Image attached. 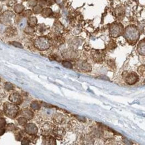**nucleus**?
<instances>
[{
  "mask_svg": "<svg viewBox=\"0 0 145 145\" xmlns=\"http://www.w3.org/2000/svg\"><path fill=\"white\" fill-rule=\"evenodd\" d=\"M15 129H16V127H15V126L14 124H8V131H13Z\"/></svg>",
  "mask_w": 145,
  "mask_h": 145,
  "instance_id": "28",
  "label": "nucleus"
},
{
  "mask_svg": "<svg viewBox=\"0 0 145 145\" xmlns=\"http://www.w3.org/2000/svg\"><path fill=\"white\" fill-rule=\"evenodd\" d=\"M26 21H25L24 19V20L22 21L21 23H20V27H24V26L26 25Z\"/></svg>",
  "mask_w": 145,
  "mask_h": 145,
  "instance_id": "33",
  "label": "nucleus"
},
{
  "mask_svg": "<svg viewBox=\"0 0 145 145\" xmlns=\"http://www.w3.org/2000/svg\"><path fill=\"white\" fill-rule=\"evenodd\" d=\"M144 82H145V80H144Z\"/></svg>",
  "mask_w": 145,
  "mask_h": 145,
  "instance_id": "36",
  "label": "nucleus"
},
{
  "mask_svg": "<svg viewBox=\"0 0 145 145\" xmlns=\"http://www.w3.org/2000/svg\"><path fill=\"white\" fill-rule=\"evenodd\" d=\"M5 88H6V89L8 90H12L13 88H14V86H13L11 83L8 82L6 84Z\"/></svg>",
  "mask_w": 145,
  "mask_h": 145,
  "instance_id": "25",
  "label": "nucleus"
},
{
  "mask_svg": "<svg viewBox=\"0 0 145 145\" xmlns=\"http://www.w3.org/2000/svg\"><path fill=\"white\" fill-rule=\"evenodd\" d=\"M6 125V120L4 119H1L0 120V127H4Z\"/></svg>",
  "mask_w": 145,
  "mask_h": 145,
  "instance_id": "30",
  "label": "nucleus"
},
{
  "mask_svg": "<svg viewBox=\"0 0 145 145\" xmlns=\"http://www.w3.org/2000/svg\"><path fill=\"white\" fill-rule=\"evenodd\" d=\"M18 123H19L20 125H21V126H26V124L27 123V118H26L25 117L23 116V117L18 118Z\"/></svg>",
  "mask_w": 145,
  "mask_h": 145,
  "instance_id": "18",
  "label": "nucleus"
},
{
  "mask_svg": "<svg viewBox=\"0 0 145 145\" xmlns=\"http://www.w3.org/2000/svg\"><path fill=\"white\" fill-rule=\"evenodd\" d=\"M124 35L127 41L130 43H135L138 39L140 33L137 27L134 25H130L125 29Z\"/></svg>",
  "mask_w": 145,
  "mask_h": 145,
  "instance_id": "1",
  "label": "nucleus"
},
{
  "mask_svg": "<svg viewBox=\"0 0 145 145\" xmlns=\"http://www.w3.org/2000/svg\"><path fill=\"white\" fill-rule=\"evenodd\" d=\"M53 129H54L53 125L51 124V123H49V122L44 123L41 127V130L42 131V133L46 135H48L49 133H51L53 131Z\"/></svg>",
  "mask_w": 145,
  "mask_h": 145,
  "instance_id": "7",
  "label": "nucleus"
},
{
  "mask_svg": "<svg viewBox=\"0 0 145 145\" xmlns=\"http://www.w3.org/2000/svg\"><path fill=\"white\" fill-rule=\"evenodd\" d=\"M64 57L66 58H70V59H73L75 58L77 56L75 52H74L73 50H67L65 53L63 54Z\"/></svg>",
  "mask_w": 145,
  "mask_h": 145,
  "instance_id": "15",
  "label": "nucleus"
},
{
  "mask_svg": "<svg viewBox=\"0 0 145 145\" xmlns=\"http://www.w3.org/2000/svg\"><path fill=\"white\" fill-rule=\"evenodd\" d=\"M10 44L12 45H13L15 47H17V48H23V46H22L21 44H20L17 41H12V42H10Z\"/></svg>",
  "mask_w": 145,
  "mask_h": 145,
  "instance_id": "24",
  "label": "nucleus"
},
{
  "mask_svg": "<svg viewBox=\"0 0 145 145\" xmlns=\"http://www.w3.org/2000/svg\"><path fill=\"white\" fill-rule=\"evenodd\" d=\"M36 23H37V19H36V17H32L31 18H30L29 24L31 25V26H34V25L36 24Z\"/></svg>",
  "mask_w": 145,
  "mask_h": 145,
  "instance_id": "21",
  "label": "nucleus"
},
{
  "mask_svg": "<svg viewBox=\"0 0 145 145\" xmlns=\"http://www.w3.org/2000/svg\"><path fill=\"white\" fill-rule=\"evenodd\" d=\"M138 73L141 76H144L145 75V66H141L138 69Z\"/></svg>",
  "mask_w": 145,
  "mask_h": 145,
  "instance_id": "22",
  "label": "nucleus"
},
{
  "mask_svg": "<svg viewBox=\"0 0 145 145\" xmlns=\"http://www.w3.org/2000/svg\"><path fill=\"white\" fill-rule=\"evenodd\" d=\"M35 46L38 50H45L50 47L51 43L46 37H40L35 40Z\"/></svg>",
  "mask_w": 145,
  "mask_h": 145,
  "instance_id": "3",
  "label": "nucleus"
},
{
  "mask_svg": "<svg viewBox=\"0 0 145 145\" xmlns=\"http://www.w3.org/2000/svg\"><path fill=\"white\" fill-rule=\"evenodd\" d=\"M126 82L128 84H134L135 83H136L138 80V76L136 73L131 72L128 76L126 77Z\"/></svg>",
  "mask_w": 145,
  "mask_h": 145,
  "instance_id": "5",
  "label": "nucleus"
},
{
  "mask_svg": "<svg viewBox=\"0 0 145 145\" xmlns=\"http://www.w3.org/2000/svg\"><path fill=\"white\" fill-rule=\"evenodd\" d=\"M80 68L82 70L85 71V72H89V71L91 70V66L87 62H82L80 64Z\"/></svg>",
  "mask_w": 145,
  "mask_h": 145,
  "instance_id": "16",
  "label": "nucleus"
},
{
  "mask_svg": "<svg viewBox=\"0 0 145 145\" xmlns=\"http://www.w3.org/2000/svg\"><path fill=\"white\" fill-rule=\"evenodd\" d=\"M93 58L96 62H101L103 60V56L101 52H95L93 54Z\"/></svg>",
  "mask_w": 145,
  "mask_h": 145,
  "instance_id": "14",
  "label": "nucleus"
},
{
  "mask_svg": "<svg viewBox=\"0 0 145 145\" xmlns=\"http://www.w3.org/2000/svg\"><path fill=\"white\" fill-rule=\"evenodd\" d=\"M10 100L13 103L16 104H20L22 103V98L21 96L18 94V93H14L10 96Z\"/></svg>",
  "mask_w": 145,
  "mask_h": 145,
  "instance_id": "8",
  "label": "nucleus"
},
{
  "mask_svg": "<svg viewBox=\"0 0 145 145\" xmlns=\"http://www.w3.org/2000/svg\"><path fill=\"white\" fill-rule=\"evenodd\" d=\"M53 134L55 135V137H57L58 139H61L63 138L64 135H65V130L61 128V127H56L53 129Z\"/></svg>",
  "mask_w": 145,
  "mask_h": 145,
  "instance_id": "9",
  "label": "nucleus"
},
{
  "mask_svg": "<svg viewBox=\"0 0 145 145\" xmlns=\"http://www.w3.org/2000/svg\"><path fill=\"white\" fill-rule=\"evenodd\" d=\"M32 14V11L30 10H27L25 12H24V16L26 17H30L31 15Z\"/></svg>",
  "mask_w": 145,
  "mask_h": 145,
  "instance_id": "31",
  "label": "nucleus"
},
{
  "mask_svg": "<svg viewBox=\"0 0 145 145\" xmlns=\"http://www.w3.org/2000/svg\"><path fill=\"white\" fill-rule=\"evenodd\" d=\"M4 112L7 116L11 118H14L16 116L19 111V108L16 104L6 102L4 106Z\"/></svg>",
  "mask_w": 145,
  "mask_h": 145,
  "instance_id": "2",
  "label": "nucleus"
},
{
  "mask_svg": "<svg viewBox=\"0 0 145 145\" xmlns=\"http://www.w3.org/2000/svg\"><path fill=\"white\" fill-rule=\"evenodd\" d=\"M31 108L34 110H38L40 108V105L37 102H33L31 104Z\"/></svg>",
  "mask_w": 145,
  "mask_h": 145,
  "instance_id": "19",
  "label": "nucleus"
},
{
  "mask_svg": "<svg viewBox=\"0 0 145 145\" xmlns=\"http://www.w3.org/2000/svg\"><path fill=\"white\" fill-rule=\"evenodd\" d=\"M26 132L28 135H34L38 133V129L34 124L29 123V124H26Z\"/></svg>",
  "mask_w": 145,
  "mask_h": 145,
  "instance_id": "6",
  "label": "nucleus"
},
{
  "mask_svg": "<svg viewBox=\"0 0 145 145\" xmlns=\"http://www.w3.org/2000/svg\"><path fill=\"white\" fill-rule=\"evenodd\" d=\"M40 3L42 6H45L47 4V1L46 0H40Z\"/></svg>",
  "mask_w": 145,
  "mask_h": 145,
  "instance_id": "32",
  "label": "nucleus"
},
{
  "mask_svg": "<svg viewBox=\"0 0 145 145\" xmlns=\"http://www.w3.org/2000/svg\"><path fill=\"white\" fill-rule=\"evenodd\" d=\"M62 64H63V66H65L67 68H72V67H73L71 63L68 62V61H63Z\"/></svg>",
  "mask_w": 145,
  "mask_h": 145,
  "instance_id": "23",
  "label": "nucleus"
},
{
  "mask_svg": "<svg viewBox=\"0 0 145 145\" xmlns=\"http://www.w3.org/2000/svg\"><path fill=\"white\" fill-rule=\"evenodd\" d=\"M52 10L50 8H45L42 10V14L44 17H48L52 14Z\"/></svg>",
  "mask_w": 145,
  "mask_h": 145,
  "instance_id": "17",
  "label": "nucleus"
},
{
  "mask_svg": "<svg viewBox=\"0 0 145 145\" xmlns=\"http://www.w3.org/2000/svg\"><path fill=\"white\" fill-rule=\"evenodd\" d=\"M21 114L22 116L25 117L27 119H31V118H32L33 116H34L33 112H32L30 110H29V109H24V110L22 111Z\"/></svg>",
  "mask_w": 145,
  "mask_h": 145,
  "instance_id": "13",
  "label": "nucleus"
},
{
  "mask_svg": "<svg viewBox=\"0 0 145 145\" xmlns=\"http://www.w3.org/2000/svg\"><path fill=\"white\" fill-rule=\"evenodd\" d=\"M37 3L36 0H30V1L28 2V5L30 6H35Z\"/></svg>",
  "mask_w": 145,
  "mask_h": 145,
  "instance_id": "27",
  "label": "nucleus"
},
{
  "mask_svg": "<svg viewBox=\"0 0 145 145\" xmlns=\"http://www.w3.org/2000/svg\"><path fill=\"white\" fill-rule=\"evenodd\" d=\"M5 133V130L3 129L2 127H0V136L4 135V133Z\"/></svg>",
  "mask_w": 145,
  "mask_h": 145,
  "instance_id": "34",
  "label": "nucleus"
},
{
  "mask_svg": "<svg viewBox=\"0 0 145 145\" xmlns=\"http://www.w3.org/2000/svg\"><path fill=\"white\" fill-rule=\"evenodd\" d=\"M43 143L45 145H56V141L54 137L47 136L43 138Z\"/></svg>",
  "mask_w": 145,
  "mask_h": 145,
  "instance_id": "11",
  "label": "nucleus"
},
{
  "mask_svg": "<svg viewBox=\"0 0 145 145\" xmlns=\"http://www.w3.org/2000/svg\"><path fill=\"white\" fill-rule=\"evenodd\" d=\"M42 7L40 6H36L34 7V11L35 13H39L42 12Z\"/></svg>",
  "mask_w": 145,
  "mask_h": 145,
  "instance_id": "26",
  "label": "nucleus"
},
{
  "mask_svg": "<svg viewBox=\"0 0 145 145\" xmlns=\"http://www.w3.org/2000/svg\"><path fill=\"white\" fill-rule=\"evenodd\" d=\"M123 31V27L121 24L114 23L110 27V34L112 37H116L120 35Z\"/></svg>",
  "mask_w": 145,
  "mask_h": 145,
  "instance_id": "4",
  "label": "nucleus"
},
{
  "mask_svg": "<svg viewBox=\"0 0 145 145\" xmlns=\"http://www.w3.org/2000/svg\"><path fill=\"white\" fill-rule=\"evenodd\" d=\"M77 118L80 120H82V121H85V118L84 117H83V116H77Z\"/></svg>",
  "mask_w": 145,
  "mask_h": 145,
  "instance_id": "35",
  "label": "nucleus"
},
{
  "mask_svg": "<svg viewBox=\"0 0 145 145\" xmlns=\"http://www.w3.org/2000/svg\"><path fill=\"white\" fill-rule=\"evenodd\" d=\"M24 6L22 5L18 4L16 5V7H15L14 10L16 13H21L22 11L24 10Z\"/></svg>",
  "mask_w": 145,
  "mask_h": 145,
  "instance_id": "20",
  "label": "nucleus"
},
{
  "mask_svg": "<svg viewBox=\"0 0 145 145\" xmlns=\"http://www.w3.org/2000/svg\"><path fill=\"white\" fill-rule=\"evenodd\" d=\"M53 120H54V122H56L57 124H61L65 121V117L63 114H57L53 117Z\"/></svg>",
  "mask_w": 145,
  "mask_h": 145,
  "instance_id": "12",
  "label": "nucleus"
},
{
  "mask_svg": "<svg viewBox=\"0 0 145 145\" xmlns=\"http://www.w3.org/2000/svg\"><path fill=\"white\" fill-rule=\"evenodd\" d=\"M30 141L28 139H27V138L23 139L22 141V145H28V144H30Z\"/></svg>",
  "mask_w": 145,
  "mask_h": 145,
  "instance_id": "29",
  "label": "nucleus"
},
{
  "mask_svg": "<svg viewBox=\"0 0 145 145\" xmlns=\"http://www.w3.org/2000/svg\"><path fill=\"white\" fill-rule=\"evenodd\" d=\"M137 51L142 56H145V39L141 40L137 46Z\"/></svg>",
  "mask_w": 145,
  "mask_h": 145,
  "instance_id": "10",
  "label": "nucleus"
}]
</instances>
